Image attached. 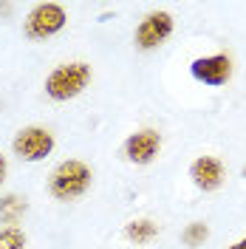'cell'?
I'll return each mask as SVG.
<instances>
[{
	"mask_svg": "<svg viewBox=\"0 0 246 249\" xmlns=\"http://www.w3.org/2000/svg\"><path fill=\"white\" fill-rule=\"evenodd\" d=\"M91 167L85 164V161H79V159H65L60 161L54 173H51V178H48V190H51V196L57 198V201H74L79 196H85L88 193V187H91Z\"/></svg>",
	"mask_w": 246,
	"mask_h": 249,
	"instance_id": "obj_1",
	"label": "cell"
},
{
	"mask_svg": "<svg viewBox=\"0 0 246 249\" xmlns=\"http://www.w3.org/2000/svg\"><path fill=\"white\" fill-rule=\"evenodd\" d=\"M91 82V65L88 62H65L57 65L46 79V93L54 102H68L88 88Z\"/></svg>",
	"mask_w": 246,
	"mask_h": 249,
	"instance_id": "obj_2",
	"label": "cell"
},
{
	"mask_svg": "<svg viewBox=\"0 0 246 249\" xmlns=\"http://www.w3.org/2000/svg\"><path fill=\"white\" fill-rule=\"evenodd\" d=\"M68 23V15L60 3H37L26 17V37L29 40H48L60 34Z\"/></svg>",
	"mask_w": 246,
	"mask_h": 249,
	"instance_id": "obj_3",
	"label": "cell"
},
{
	"mask_svg": "<svg viewBox=\"0 0 246 249\" xmlns=\"http://www.w3.org/2000/svg\"><path fill=\"white\" fill-rule=\"evenodd\" d=\"M12 147H15V153L23 161H40V159H46L54 150V133L46 130V127L31 124V127H23L17 133L15 142H12Z\"/></svg>",
	"mask_w": 246,
	"mask_h": 249,
	"instance_id": "obj_4",
	"label": "cell"
},
{
	"mask_svg": "<svg viewBox=\"0 0 246 249\" xmlns=\"http://www.w3.org/2000/svg\"><path fill=\"white\" fill-rule=\"evenodd\" d=\"M173 34V17L167 12H150L136 26V46L141 51H153Z\"/></svg>",
	"mask_w": 246,
	"mask_h": 249,
	"instance_id": "obj_5",
	"label": "cell"
},
{
	"mask_svg": "<svg viewBox=\"0 0 246 249\" xmlns=\"http://www.w3.org/2000/svg\"><path fill=\"white\" fill-rule=\"evenodd\" d=\"M190 71H193V77L204 82V85H227L232 77V60L227 54H212V57H198V60L190 65Z\"/></svg>",
	"mask_w": 246,
	"mask_h": 249,
	"instance_id": "obj_6",
	"label": "cell"
},
{
	"mask_svg": "<svg viewBox=\"0 0 246 249\" xmlns=\"http://www.w3.org/2000/svg\"><path fill=\"white\" fill-rule=\"evenodd\" d=\"M161 150V136L156 133L153 127H144V130H136L130 133L127 142H124V156L133 161V164H150Z\"/></svg>",
	"mask_w": 246,
	"mask_h": 249,
	"instance_id": "obj_7",
	"label": "cell"
},
{
	"mask_svg": "<svg viewBox=\"0 0 246 249\" xmlns=\"http://www.w3.org/2000/svg\"><path fill=\"white\" fill-rule=\"evenodd\" d=\"M190 178H193V184L204 190V193H212L218 187L224 184V164L212 159V156H201L193 161V167H190Z\"/></svg>",
	"mask_w": 246,
	"mask_h": 249,
	"instance_id": "obj_8",
	"label": "cell"
},
{
	"mask_svg": "<svg viewBox=\"0 0 246 249\" xmlns=\"http://www.w3.org/2000/svg\"><path fill=\"white\" fill-rule=\"evenodd\" d=\"M26 210H29V204L20 196H3L0 198V221L9 224V227H15L17 221L26 215Z\"/></svg>",
	"mask_w": 246,
	"mask_h": 249,
	"instance_id": "obj_9",
	"label": "cell"
},
{
	"mask_svg": "<svg viewBox=\"0 0 246 249\" xmlns=\"http://www.w3.org/2000/svg\"><path fill=\"white\" fill-rule=\"evenodd\" d=\"M124 235L133 244H150L156 235H158V227H156L153 221H147V218H139V221H130L124 227Z\"/></svg>",
	"mask_w": 246,
	"mask_h": 249,
	"instance_id": "obj_10",
	"label": "cell"
},
{
	"mask_svg": "<svg viewBox=\"0 0 246 249\" xmlns=\"http://www.w3.org/2000/svg\"><path fill=\"white\" fill-rule=\"evenodd\" d=\"M207 238H210V227H207L204 221H193V224H187L184 232H181V241H184L187 247H201Z\"/></svg>",
	"mask_w": 246,
	"mask_h": 249,
	"instance_id": "obj_11",
	"label": "cell"
},
{
	"mask_svg": "<svg viewBox=\"0 0 246 249\" xmlns=\"http://www.w3.org/2000/svg\"><path fill=\"white\" fill-rule=\"evenodd\" d=\"M0 249H26V235L17 227H6L0 230Z\"/></svg>",
	"mask_w": 246,
	"mask_h": 249,
	"instance_id": "obj_12",
	"label": "cell"
},
{
	"mask_svg": "<svg viewBox=\"0 0 246 249\" xmlns=\"http://www.w3.org/2000/svg\"><path fill=\"white\" fill-rule=\"evenodd\" d=\"M6 170H9V164H6V156L0 153V184L6 181Z\"/></svg>",
	"mask_w": 246,
	"mask_h": 249,
	"instance_id": "obj_13",
	"label": "cell"
},
{
	"mask_svg": "<svg viewBox=\"0 0 246 249\" xmlns=\"http://www.w3.org/2000/svg\"><path fill=\"white\" fill-rule=\"evenodd\" d=\"M229 249H246V238H241V241H235Z\"/></svg>",
	"mask_w": 246,
	"mask_h": 249,
	"instance_id": "obj_14",
	"label": "cell"
},
{
	"mask_svg": "<svg viewBox=\"0 0 246 249\" xmlns=\"http://www.w3.org/2000/svg\"><path fill=\"white\" fill-rule=\"evenodd\" d=\"M244 176H246V167H244Z\"/></svg>",
	"mask_w": 246,
	"mask_h": 249,
	"instance_id": "obj_15",
	"label": "cell"
}]
</instances>
